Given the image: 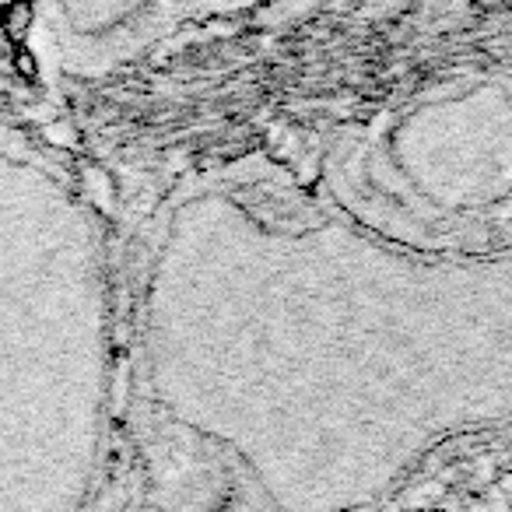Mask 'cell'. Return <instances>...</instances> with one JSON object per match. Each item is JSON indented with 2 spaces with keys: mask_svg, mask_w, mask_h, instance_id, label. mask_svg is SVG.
Here are the masks:
<instances>
[{
  "mask_svg": "<svg viewBox=\"0 0 512 512\" xmlns=\"http://www.w3.org/2000/svg\"><path fill=\"white\" fill-rule=\"evenodd\" d=\"M32 25H36V8H32V0H11L8 8H4V15H0V29H4V36H8L15 46H25Z\"/></svg>",
  "mask_w": 512,
  "mask_h": 512,
  "instance_id": "6da1fadb",
  "label": "cell"
},
{
  "mask_svg": "<svg viewBox=\"0 0 512 512\" xmlns=\"http://www.w3.org/2000/svg\"><path fill=\"white\" fill-rule=\"evenodd\" d=\"M15 71L22 81H36L39 78V64L36 57H32L29 46H15Z\"/></svg>",
  "mask_w": 512,
  "mask_h": 512,
  "instance_id": "7a4b0ae2",
  "label": "cell"
},
{
  "mask_svg": "<svg viewBox=\"0 0 512 512\" xmlns=\"http://www.w3.org/2000/svg\"><path fill=\"white\" fill-rule=\"evenodd\" d=\"M141 512H165V509H158V505H144Z\"/></svg>",
  "mask_w": 512,
  "mask_h": 512,
  "instance_id": "3957f363",
  "label": "cell"
},
{
  "mask_svg": "<svg viewBox=\"0 0 512 512\" xmlns=\"http://www.w3.org/2000/svg\"><path fill=\"white\" fill-rule=\"evenodd\" d=\"M432 512H439V509H432Z\"/></svg>",
  "mask_w": 512,
  "mask_h": 512,
  "instance_id": "277c9868",
  "label": "cell"
},
{
  "mask_svg": "<svg viewBox=\"0 0 512 512\" xmlns=\"http://www.w3.org/2000/svg\"><path fill=\"white\" fill-rule=\"evenodd\" d=\"M509 512H512V509H509Z\"/></svg>",
  "mask_w": 512,
  "mask_h": 512,
  "instance_id": "5b68a950",
  "label": "cell"
}]
</instances>
